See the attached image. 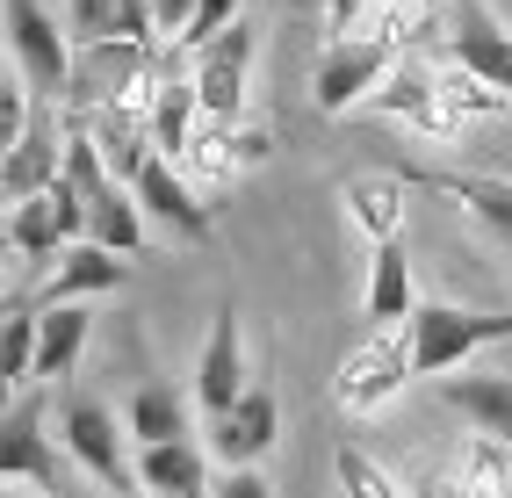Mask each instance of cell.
<instances>
[{
  "label": "cell",
  "mask_w": 512,
  "mask_h": 498,
  "mask_svg": "<svg viewBox=\"0 0 512 498\" xmlns=\"http://www.w3.org/2000/svg\"><path fill=\"white\" fill-rule=\"evenodd\" d=\"M404 181H419V188H440V195H455V203L476 217V224H491L498 239H512V181H491V174H426V166H412Z\"/></svg>",
  "instance_id": "44dd1931"
},
{
  "label": "cell",
  "mask_w": 512,
  "mask_h": 498,
  "mask_svg": "<svg viewBox=\"0 0 512 498\" xmlns=\"http://www.w3.org/2000/svg\"><path fill=\"white\" fill-rule=\"evenodd\" d=\"M8 51H15V80L37 94V102H65V94H73L80 44L44 0H8Z\"/></svg>",
  "instance_id": "7a4b0ae2"
},
{
  "label": "cell",
  "mask_w": 512,
  "mask_h": 498,
  "mask_svg": "<svg viewBox=\"0 0 512 498\" xmlns=\"http://www.w3.org/2000/svg\"><path fill=\"white\" fill-rule=\"evenodd\" d=\"M37 347H44V318L15 311L8 318V347H0V383H8V390H22L29 376H37Z\"/></svg>",
  "instance_id": "f1b7e54d"
},
{
  "label": "cell",
  "mask_w": 512,
  "mask_h": 498,
  "mask_svg": "<svg viewBox=\"0 0 512 498\" xmlns=\"http://www.w3.org/2000/svg\"><path fill=\"white\" fill-rule=\"evenodd\" d=\"M8 246L22 253V260H58L65 246V210H58V188L51 195H37V203H15L8 210Z\"/></svg>",
  "instance_id": "603a6c76"
},
{
  "label": "cell",
  "mask_w": 512,
  "mask_h": 498,
  "mask_svg": "<svg viewBox=\"0 0 512 498\" xmlns=\"http://www.w3.org/2000/svg\"><path fill=\"white\" fill-rule=\"evenodd\" d=\"M238 8H246V0H202V8H195V22H188V37H181L174 51H181V58H202V51H210V44L224 37V29H238V22H246Z\"/></svg>",
  "instance_id": "f546056e"
},
{
  "label": "cell",
  "mask_w": 512,
  "mask_h": 498,
  "mask_svg": "<svg viewBox=\"0 0 512 498\" xmlns=\"http://www.w3.org/2000/svg\"><path fill=\"white\" fill-rule=\"evenodd\" d=\"M87 239L109 246V253H123V260L145 253V203L116 181L109 195H94V203H87Z\"/></svg>",
  "instance_id": "7402d4cb"
},
{
  "label": "cell",
  "mask_w": 512,
  "mask_h": 498,
  "mask_svg": "<svg viewBox=\"0 0 512 498\" xmlns=\"http://www.w3.org/2000/svg\"><path fill=\"white\" fill-rule=\"evenodd\" d=\"M440 102H448V116H455L462 130H469V123H484V116H512V102H505V94H498V87H484L476 73H462L455 58L440 65Z\"/></svg>",
  "instance_id": "484cf974"
},
{
  "label": "cell",
  "mask_w": 512,
  "mask_h": 498,
  "mask_svg": "<svg viewBox=\"0 0 512 498\" xmlns=\"http://www.w3.org/2000/svg\"><path fill=\"white\" fill-rule=\"evenodd\" d=\"M361 22H368V0H325V29H332V44H339V37H361Z\"/></svg>",
  "instance_id": "d6a6232c"
},
{
  "label": "cell",
  "mask_w": 512,
  "mask_h": 498,
  "mask_svg": "<svg viewBox=\"0 0 512 498\" xmlns=\"http://www.w3.org/2000/svg\"><path fill=\"white\" fill-rule=\"evenodd\" d=\"M159 80V58L152 44H80V65H73V94L65 102H80V109H109V102H138V94H152Z\"/></svg>",
  "instance_id": "5b68a950"
},
{
  "label": "cell",
  "mask_w": 512,
  "mask_h": 498,
  "mask_svg": "<svg viewBox=\"0 0 512 498\" xmlns=\"http://www.w3.org/2000/svg\"><path fill=\"white\" fill-rule=\"evenodd\" d=\"M0 498H51V491H29V484H8V491H0Z\"/></svg>",
  "instance_id": "d590c367"
},
{
  "label": "cell",
  "mask_w": 512,
  "mask_h": 498,
  "mask_svg": "<svg viewBox=\"0 0 512 498\" xmlns=\"http://www.w3.org/2000/svg\"><path fill=\"white\" fill-rule=\"evenodd\" d=\"M455 498H512V448L469 441L455 455Z\"/></svg>",
  "instance_id": "cb8c5ba5"
},
{
  "label": "cell",
  "mask_w": 512,
  "mask_h": 498,
  "mask_svg": "<svg viewBox=\"0 0 512 498\" xmlns=\"http://www.w3.org/2000/svg\"><path fill=\"white\" fill-rule=\"evenodd\" d=\"M397 65H404V51H390L383 37H339V44H325V51H318V73H311V102H318V116L368 109Z\"/></svg>",
  "instance_id": "277c9868"
},
{
  "label": "cell",
  "mask_w": 512,
  "mask_h": 498,
  "mask_svg": "<svg viewBox=\"0 0 512 498\" xmlns=\"http://www.w3.org/2000/svg\"><path fill=\"white\" fill-rule=\"evenodd\" d=\"M58 181H65V130H58V116L44 109L37 130H29L15 152H0V195H8V210H15V203L51 195Z\"/></svg>",
  "instance_id": "4fadbf2b"
},
{
  "label": "cell",
  "mask_w": 512,
  "mask_h": 498,
  "mask_svg": "<svg viewBox=\"0 0 512 498\" xmlns=\"http://www.w3.org/2000/svg\"><path fill=\"white\" fill-rule=\"evenodd\" d=\"M253 22H238L224 29V37L202 51L188 73H195V102H202V123H217V130H238L246 123V65H253Z\"/></svg>",
  "instance_id": "52a82bcc"
},
{
  "label": "cell",
  "mask_w": 512,
  "mask_h": 498,
  "mask_svg": "<svg viewBox=\"0 0 512 498\" xmlns=\"http://www.w3.org/2000/svg\"><path fill=\"white\" fill-rule=\"evenodd\" d=\"M368 109L390 116V123H412V130H426V138H440V145L462 138V123L448 116V102H440V73H426V65H397Z\"/></svg>",
  "instance_id": "9a60e30c"
},
{
  "label": "cell",
  "mask_w": 512,
  "mask_h": 498,
  "mask_svg": "<svg viewBox=\"0 0 512 498\" xmlns=\"http://www.w3.org/2000/svg\"><path fill=\"white\" fill-rule=\"evenodd\" d=\"M58 434H65V448H73V462L94 477V484H109V491H123L130 498V484H138V462L123 455V434H116V412H101V405H65V419H58Z\"/></svg>",
  "instance_id": "9c48e42d"
},
{
  "label": "cell",
  "mask_w": 512,
  "mask_h": 498,
  "mask_svg": "<svg viewBox=\"0 0 512 498\" xmlns=\"http://www.w3.org/2000/svg\"><path fill=\"white\" fill-rule=\"evenodd\" d=\"M512 340V311H455V304H419L412 318V376L440 383V376H462L484 347Z\"/></svg>",
  "instance_id": "6da1fadb"
},
{
  "label": "cell",
  "mask_w": 512,
  "mask_h": 498,
  "mask_svg": "<svg viewBox=\"0 0 512 498\" xmlns=\"http://www.w3.org/2000/svg\"><path fill=\"white\" fill-rule=\"evenodd\" d=\"M419 304H426V296H419V282H412V253H404V239L375 246V253H368V296H361L368 332H383V325H412Z\"/></svg>",
  "instance_id": "2e32d148"
},
{
  "label": "cell",
  "mask_w": 512,
  "mask_h": 498,
  "mask_svg": "<svg viewBox=\"0 0 512 498\" xmlns=\"http://www.w3.org/2000/svg\"><path fill=\"white\" fill-rule=\"evenodd\" d=\"M224 145H231V166H238V174H246V166H260L267 152H275V138H267V130H253V123L224 130Z\"/></svg>",
  "instance_id": "1f68e13d"
},
{
  "label": "cell",
  "mask_w": 512,
  "mask_h": 498,
  "mask_svg": "<svg viewBox=\"0 0 512 498\" xmlns=\"http://www.w3.org/2000/svg\"><path fill=\"white\" fill-rule=\"evenodd\" d=\"M448 58L512 102V29L491 0H448Z\"/></svg>",
  "instance_id": "8992f818"
},
{
  "label": "cell",
  "mask_w": 512,
  "mask_h": 498,
  "mask_svg": "<svg viewBox=\"0 0 512 498\" xmlns=\"http://www.w3.org/2000/svg\"><path fill=\"white\" fill-rule=\"evenodd\" d=\"M65 498H80V491H65Z\"/></svg>",
  "instance_id": "74e56055"
},
{
  "label": "cell",
  "mask_w": 512,
  "mask_h": 498,
  "mask_svg": "<svg viewBox=\"0 0 512 498\" xmlns=\"http://www.w3.org/2000/svg\"><path fill=\"white\" fill-rule=\"evenodd\" d=\"M130 498H152V491H130Z\"/></svg>",
  "instance_id": "8d00e7d4"
},
{
  "label": "cell",
  "mask_w": 512,
  "mask_h": 498,
  "mask_svg": "<svg viewBox=\"0 0 512 498\" xmlns=\"http://www.w3.org/2000/svg\"><path fill=\"white\" fill-rule=\"evenodd\" d=\"M130 195H138V203H145V217H152V224H166L181 246H202V239H210V210H202L195 181L181 174L174 159H152L145 174L130 181Z\"/></svg>",
  "instance_id": "7c38bea8"
},
{
  "label": "cell",
  "mask_w": 512,
  "mask_h": 498,
  "mask_svg": "<svg viewBox=\"0 0 512 498\" xmlns=\"http://www.w3.org/2000/svg\"><path fill=\"white\" fill-rule=\"evenodd\" d=\"M433 15H440V0H368L361 37H383L390 51H404L419 29H433Z\"/></svg>",
  "instance_id": "4316f807"
},
{
  "label": "cell",
  "mask_w": 512,
  "mask_h": 498,
  "mask_svg": "<svg viewBox=\"0 0 512 498\" xmlns=\"http://www.w3.org/2000/svg\"><path fill=\"white\" fill-rule=\"evenodd\" d=\"M123 275H130L123 253L80 239V246L58 253V268H51V282H44V311H58V304H87V296H109V289H123Z\"/></svg>",
  "instance_id": "ac0fdd59"
},
{
  "label": "cell",
  "mask_w": 512,
  "mask_h": 498,
  "mask_svg": "<svg viewBox=\"0 0 512 498\" xmlns=\"http://www.w3.org/2000/svg\"><path fill=\"white\" fill-rule=\"evenodd\" d=\"M152 8H159V29H166V37H188V22H195V8H202V0H152Z\"/></svg>",
  "instance_id": "e575fe53"
},
{
  "label": "cell",
  "mask_w": 512,
  "mask_h": 498,
  "mask_svg": "<svg viewBox=\"0 0 512 498\" xmlns=\"http://www.w3.org/2000/svg\"><path fill=\"white\" fill-rule=\"evenodd\" d=\"M87 304H58L44 311V347H37V376H73V361L87 347Z\"/></svg>",
  "instance_id": "d4e9b609"
},
{
  "label": "cell",
  "mask_w": 512,
  "mask_h": 498,
  "mask_svg": "<svg viewBox=\"0 0 512 498\" xmlns=\"http://www.w3.org/2000/svg\"><path fill=\"white\" fill-rule=\"evenodd\" d=\"M65 29L73 44H101L116 29V0H65Z\"/></svg>",
  "instance_id": "4dcf8cb0"
},
{
  "label": "cell",
  "mask_w": 512,
  "mask_h": 498,
  "mask_svg": "<svg viewBox=\"0 0 512 498\" xmlns=\"http://www.w3.org/2000/svg\"><path fill=\"white\" fill-rule=\"evenodd\" d=\"M433 390L455 419L476 426V441L512 448V369H462V376H440Z\"/></svg>",
  "instance_id": "8fae6325"
},
{
  "label": "cell",
  "mask_w": 512,
  "mask_h": 498,
  "mask_svg": "<svg viewBox=\"0 0 512 498\" xmlns=\"http://www.w3.org/2000/svg\"><path fill=\"white\" fill-rule=\"evenodd\" d=\"M404 383H419L412 376V325H383V332H361L347 347V361L332 376V405L361 419V412H383Z\"/></svg>",
  "instance_id": "3957f363"
},
{
  "label": "cell",
  "mask_w": 512,
  "mask_h": 498,
  "mask_svg": "<svg viewBox=\"0 0 512 498\" xmlns=\"http://www.w3.org/2000/svg\"><path fill=\"white\" fill-rule=\"evenodd\" d=\"M246 390H253V383H246V325H238V311L224 304V311L210 318L202 354H195V405L210 412V419H224Z\"/></svg>",
  "instance_id": "ba28073f"
},
{
  "label": "cell",
  "mask_w": 512,
  "mask_h": 498,
  "mask_svg": "<svg viewBox=\"0 0 512 498\" xmlns=\"http://www.w3.org/2000/svg\"><path fill=\"white\" fill-rule=\"evenodd\" d=\"M332 470H339V491H347V498H412V484H397L383 462L361 455V448H339Z\"/></svg>",
  "instance_id": "83f0119b"
},
{
  "label": "cell",
  "mask_w": 512,
  "mask_h": 498,
  "mask_svg": "<svg viewBox=\"0 0 512 498\" xmlns=\"http://www.w3.org/2000/svg\"><path fill=\"white\" fill-rule=\"evenodd\" d=\"M210 448L202 441H166V448H138V491L152 498H210L217 477H210Z\"/></svg>",
  "instance_id": "e0dca14e"
},
{
  "label": "cell",
  "mask_w": 512,
  "mask_h": 498,
  "mask_svg": "<svg viewBox=\"0 0 512 498\" xmlns=\"http://www.w3.org/2000/svg\"><path fill=\"white\" fill-rule=\"evenodd\" d=\"M404 174H354L347 188H339V203H347V217L368 231V246H390L404 239Z\"/></svg>",
  "instance_id": "d6986e66"
},
{
  "label": "cell",
  "mask_w": 512,
  "mask_h": 498,
  "mask_svg": "<svg viewBox=\"0 0 512 498\" xmlns=\"http://www.w3.org/2000/svg\"><path fill=\"white\" fill-rule=\"evenodd\" d=\"M275 441H282V405H275V390H267V383H253L224 419H210V441H202V448H210L224 470H253Z\"/></svg>",
  "instance_id": "30bf717a"
},
{
  "label": "cell",
  "mask_w": 512,
  "mask_h": 498,
  "mask_svg": "<svg viewBox=\"0 0 512 498\" xmlns=\"http://www.w3.org/2000/svg\"><path fill=\"white\" fill-rule=\"evenodd\" d=\"M123 434L138 441V448L195 441V426H188V397H181L174 383H138V390H130V405H123Z\"/></svg>",
  "instance_id": "ffe728a7"
},
{
  "label": "cell",
  "mask_w": 512,
  "mask_h": 498,
  "mask_svg": "<svg viewBox=\"0 0 512 498\" xmlns=\"http://www.w3.org/2000/svg\"><path fill=\"white\" fill-rule=\"evenodd\" d=\"M0 484H29V491L65 498L58 448H51V434H44V412H37V405H15L8 426H0Z\"/></svg>",
  "instance_id": "5bb4252c"
},
{
  "label": "cell",
  "mask_w": 512,
  "mask_h": 498,
  "mask_svg": "<svg viewBox=\"0 0 512 498\" xmlns=\"http://www.w3.org/2000/svg\"><path fill=\"white\" fill-rule=\"evenodd\" d=\"M217 498H275V484H267L260 470H224L217 477Z\"/></svg>",
  "instance_id": "836d02e7"
}]
</instances>
